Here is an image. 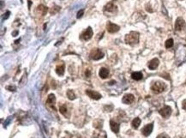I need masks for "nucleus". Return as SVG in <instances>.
<instances>
[{
    "label": "nucleus",
    "mask_w": 186,
    "mask_h": 138,
    "mask_svg": "<svg viewBox=\"0 0 186 138\" xmlns=\"http://www.w3.org/2000/svg\"><path fill=\"white\" fill-rule=\"evenodd\" d=\"M139 36L140 35H139L138 32L131 31L129 32V34L125 35L124 40H125V43L128 44V45L134 46V45H136L139 42Z\"/></svg>",
    "instance_id": "f257e3e1"
},
{
    "label": "nucleus",
    "mask_w": 186,
    "mask_h": 138,
    "mask_svg": "<svg viewBox=\"0 0 186 138\" xmlns=\"http://www.w3.org/2000/svg\"><path fill=\"white\" fill-rule=\"evenodd\" d=\"M103 12L105 16H114L117 13V5H115L113 3L109 2L104 6L103 9Z\"/></svg>",
    "instance_id": "f03ea898"
},
{
    "label": "nucleus",
    "mask_w": 186,
    "mask_h": 138,
    "mask_svg": "<svg viewBox=\"0 0 186 138\" xmlns=\"http://www.w3.org/2000/svg\"><path fill=\"white\" fill-rule=\"evenodd\" d=\"M166 89V85L164 82L160 81H154L151 85V90L153 91V93H156V94L164 92Z\"/></svg>",
    "instance_id": "7ed1b4c3"
},
{
    "label": "nucleus",
    "mask_w": 186,
    "mask_h": 138,
    "mask_svg": "<svg viewBox=\"0 0 186 138\" xmlns=\"http://www.w3.org/2000/svg\"><path fill=\"white\" fill-rule=\"evenodd\" d=\"M104 57V53L102 52V51H100V49L95 48L90 51V58L93 60H100Z\"/></svg>",
    "instance_id": "20e7f679"
},
{
    "label": "nucleus",
    "mask_w": 186,
    "mask_h": 138,
    "mask_svg": "<svg viewBox=\"0 0 186 138\" xmlns=\"http://www.w3.org/2000/svg\"><path fill=\"white\" fill-rule=\"evenodd\" d=\"M93 34H94L93 29H92L90 27H88V29H85L83 32L82 33L80 38H81L82 39H83V40H89V39L93 37Z\"/></svg>",
    "instance_id": "39448f33"
},
{
    "label": "nucleus",
    "mask_w": 186,
    "mask_h": 138,
    "mask_svg": "<svg viewBox=\"0 0 186 138\" xmlns=\"http://www.w3.org/2000/svg\"><path fill=\"white\" fill-rule=\"evenodd\" d=\"M171 108L169 106H165L164 107H162V108L159 111V113L161 114L162 116V118H168L169 117L171 116Z\"/></svg>",
    "instance_id": "423d86ee"
},
{
    "label": "nucleus",
    "mask_w": 186,
    "mask_h": 138,
    "mask_svg": "<svg viewBox=\"0 0 186 138\" xmlns=\"http://www.w3.org/2000/svg\"><path fill=\"white\" fill-rule=\"evenodd\" d=\"M186 27V23L182 17H178L175 22V29L177 31H181Z\"/></svg>",
    "instance_id": "0eeeda50"
},
{
    "label": "nucleus",
    "mask_w": 186,
    "mask_h": 138,
    "mask_svg": "<svg viewBox=\"0 0 186 138\" xmlns=\"http://www.w3.org/2000/svg\"><path fill=\"white\" fill-rule=\"evenodd\" d=\"M85 93H86V94L88 95V97H90L91 99L95 100H100V99H101V97H102L100 93H98L97 91H95V90L87 89Z\"/></svg>",
    "instance_id": "6e6552de"
},
{
    "label": "nucleus",
    "mask_w": 186,
    "mask_h": 138,
    "mask_svg": "<svg viewBox=\"0 0 186 138\" xmlns=\"http://www.w3.org/2000/svg\"><path fill=\"white\" fill-rule=\"evenodd\" d=\"M120 27L118 25L114 24V23H112L111 22H108L107 24V32H109L110 34H114V33H117V31H119Z\"/></svg>",
    "instance_id": "1a4fd4ad"
},
{
    "label": "nucleus",
    "mask_w": 186,
    "mask_h": 138,
    "mask_svg": "<svg viewBox=\"0 0 186 138\" xmlns=\"http://www.w3.org/2000/svg\"><path fill=\"white\" fill-rule=\"evenodd\" d=\"M55 103H56L55 94H53V93H51V94H49L48 97H47V100H46V105L50 106L51 108H52L54 111H56Z\"/></svg>",
    "instance_id": "9d476101"
},
{
    "label": "nucleus",
    "mask_w": 186,
    "mask_h": 138,
    "mask_svg": "<svg viewBox=\"0 0 186 138\" xmlns=\"http://www.w3.org/2000/svg\"><path fill=\"white\" fill-rule=\"evenodd\" d=\"M153 129H154V123H150L147 125L146 126L142 128V134L144 135V136H148L153 131Z\"/></svg>",
    "instance_id": "9b49d317"
},
{
    "label": "nucleus",
    "mask_w": 186,
    "mask_h": 138,
    "mask_svg": "<svg viewBox=\"0 0 186 138\" xmlns=\"http://www.w3.org/2000/svg\"><path fill=\"white\" fill-rule=\"evenodd\" d=\"M134 100H135V97H134V95L131 94V93H127V94H125L123 97V99H122V102H123L124 104L129 105V104H131V103H133Z\"/></svg>",
    "instance_id": "f8f14e48"
},
{
    "label": "nucleus",
    "mask_w": 186,
    "mask_h": 138,
    "mask_svg": "<svg viewBox=\"0 0 186 138\" xmlns=\"http://www.w3.org/2000/svg\"><path fill=\"white\" fill-rule=\"evenodd\" d=\"M47 10H48L47 7L41 4V5H39L36 8V10H35V14H36V15H38V16H44L46 14V12H47Z\"/></svg>",
    "instance_id": "ddd939ff"
},
{
    "label": "nucleus",
    "mask_w": 186,
    "mask_h": 138,
    "mask_svg": "<svg viewBox=\"0 0 186 138\" xmlns=\"http://www.w3.org/2000/svg\"><path fill=\"white\" fill-rule=\"evenodd\" d=\"M159 64H160L159 59L155 58H153L152 60H150V61L148 62V69H149V70L154 71V70H155L158 66H159Z\"/></svg>",
    "instance_id": "4468645a"
},
{
    "label": "nucleus",
    "mask_w": 186,
    "mask_h": 138,
    "mask_svg": "<svg viewBox=\"0 0 186 138\" xmlns=\"http://www.w3.org/2000/svg\"><path fill=\"white\" fill-rule=\"evenodd\" d=\"M110 127L111 130H112V132H114L115 134H117L119 132V129H120V125L118 123H117L116 121H114L113 119L110 121Z\"/></svg>",
    "instance_id": "2eb2a0df"
},
{
    "label": "nucleus",
    "mask_w": 186,
    "mask_h": 138,
    "mask_svg": "<svg viewBox=\"0 0 186 138\" xmlns=\"http://www.w3.org/2000/svg\"><path fill=\"white\" fill-rule=\"evenodd\" d=\"M103 123H104V121H103L102 119L97 118V119H95V120H94L93 126L95 129H97V130H101L103 127Z\"/></svg>",
    "instance_id": "dca6fc26"
},
{
    "label": "nucleus",
    "mask_w": 186,
    "mask_h": 138,
    "mask_svg": "<svg viewBox=\"0 0 186 138\" xmlns=\"http://www.w3.org/2000/svg\"><path fill=\"white\" fill-rule=\"evenodd\" d=\"M99 76L102 79H107L109 76V70L107 68H101L99 72Z\"/></svg>",
    "instance_id": "f3484780"
},
{
    "label": "nucleus",
    "mask_w": 186,
    "mask_h": 138,
    "mask_svg": "<svg viewBox=\"0 0 186 138\" xmlns=\"http://www.w3.org/2000/svg\"><path fill=\"white\" fill-rule=\"evenodd\" d=\"M140 125H141V119L139 118H134L133 120H132V122H131V126H132L134 129H136V130L139 128Z\"/></svg>",
    "instance_id": "a211bd4d"
},
{
    "label": "nucleus",
    "mask_w": 186,
    "mask_h": 138,
    "mask_svg": "<svg viewBox=\"0 0 186 138\" xmlns=\"http://www.w3.org/2000/svg\"><path fill=\"white\" fill-rule=\"evenodd\" d=\"M131 77H132V79L136 81H140L142 79V72H134L131 75Z\"/></svg>",
    "instance_id": "6ab92c4d"
},
{
    "label": "nucleus",
    "mask_w": 186,
    "mask_h": 138,
    "mask_svg": "<svg viewBox=\"0 0 186 138\" xmlns=\"http://www.w3.org/2000/svg\"><path fill=\"white\" fill-rule=\"evenodd\" d=\"M59 112L64 117H67V118L69 117V113H68V108H67V106H65V105H62V106H60Z\"/></svg>",
    "instance_id": "aec40b11"
},
{
    "label": "nucleus",
    "mask_w": 186,
    "mask_h": 138,
    "mask_svg": "<svg viewBox=\"0 0 186 138\" xmlns=\"http://www.w3.org/2000/svg\"><path fill=\"white\" fill-rule=\"evenodd\" d=\"M56 73H57L58 76H63L64 74V65H58L57 68H56Z\"/></svg>",
    "instance_id": "412c9836"
},
{
    "label": "nucleus",
    "mask_w": 186,
    "mask_h": 138,
    "mask_svg": "<svg viewBox=\"0 0 186 138\" xmlns=\"http://www.w3.org/2000/svg\"><path fill=\"white\" fill-rule=\"evenodd\" d=\"M94 138H107V134H105V131L101 130V131H99L98 133L94 135Z\"/></svg>",
    "instance_id": "4be33fe9"
},
{
    "label": "nucleus",
    "mask_w": 186,
    "mask_h": 138,
    "mask_svg": "<svg viewBox=\"0 0 186 138\" xmlns=\"http://www.w3.org/2000/svg\"><path fill=\"white\" fill-rule=\"evenodd\" d=\"M67 97L69 98V100H73L76 99V94H75L74 92H73V90L69 89L67 91Z\"/></svg>",
    "instance_id": "5701e85b"
},
{
    "label": "nucleus",
    "mask_w": 186,
    "mask_h": 138,
    "mask_svg": "<svg viewBox=\"0 0 186 138\" xmlns=\"http://www.w3.org/2000/svg\"><path fill=\"white\" fill-rule=\"evenodd\" d=\"M166 48H171L173 46V39H168L166 41V44H165Z\"/></svg>",
    "instance_id": "b1692460"
},
{
    "label": "nucleus",
    "mask_w": 186,
    "mask_h": 138,
    "mask_svg": "<svg viewBox=\"0 0 186 138\" xmlns=\"http://www.w3.org/2000/svg\"><path fill=\"white\" fill-rule=\"evenodd\" d=\"M60 10V7H58V6H54L53 8H51V10H50V12L51 15H54V14H56L57 12H58V11Z\"/></svg>",
    "instance_id": "393cba45"
},
{
    "label": "nucleus",
    "mask_w": 186,
    "mask_h": 138,
    "mask_svg": "<svg viewBox=\"0 0 186 138\" xmlns=\"http://www.w3.org/2000/svg\"><path fill=\"white\" fill-rule=\"evenodd\" d=\"M104 108L105 110V112H112V109H113V106L112 105H107V106H104Z\"/></svg>",
    "instance_id": "a878e982"
},
{
    "label": "nucleus",
    "mask_w": 186,
    "mask_h": 138,
    "mask_svg": "<svg viewBox=\"0 0 186 138\" xmlns=\"http://www.w3.org/2000/svg\"><path fill=\"white\" fill-rule=\"evenodd\" d=\"M83 14H84V10H79L78 12H77V15H76V18H81L82 16H83Z\"/></svg>",
    "instance_id": "bb28decb"
},
{
    "label": "nucleus",
    "mask_w": 186,
    "mask_h": 138,
    "mask_svg": "<svg viewBox=\"0 0 186 138\" xmlns=\"http://www.w3.org/2000/svg\"><path fill=\"white\" fill-rule=\"evenodd\" d=\"M156 138H170L168 135H166V133H162V134H160Z\"/></svg>",
    "instance_id": "cd10ccee"
},
{
    "label": "nucleus",
    "mask_w": 186,
    "mask_h": 138,
    "mask_svg": "<svg viewBox=\"0 0 186 138\" xmlns=\"http://www.w3.org/2000/svg\"><path fill=\"white\" fill-rule=\"evenodd\" d=\"M6 88L9 91H15L16 90V87H14V86H8Z\"/></svg>",
    "instance_id": "c85d7f7f"
},
{
    "label": "nucleus",
    "mask_w": 186,
    "mask_h": 138,
    "mask_svg": "<svg viewBox=\"0 0 186 138\" xmlns=\"http://www.w3.org/2000/svg\"><path fill=\"white\" fill-rule=\"evenodd\" d=\"M85 75H86V76L87 77H90L91 76V71H90V70H86V71H85Z\"/></svg>",
    "instance_id": "c756f323"
},
{
    "label": "nucleus",
    "mask_w": 186,
    "mask_h": 138,
    "mask_svg": "<svg viewBox=\"0 0 186 138\" xmlns=\"http://www.w3.org/2000/svg\"><path fill=\"white\" fill-rule=\"evenodd\" d=\"M182 108L183 110H186V100H183V103H182Z\"/></svg>",
    "instance_id": "7c9ffc66"
},
{
    "label": "nucleus",
    "mask_w": 186,
    "mask_h": 138,
    "mask_svg": "<svg viewBox=\"0 0 186 138\" xmlns=\"http://www.w3.org/2000/svg\"><path fill=\"white\" fill-rule=\"evenodd\" d=\"M10 11H7V12L4 14V15H5V16H4V20H6L7 18H8L9 16H10Z\"/></svg>",
    "instance_id": "2f4dec72"
},
{
    "label": "nucleus",
    "mask_w": 186,
    "mask_h": 138,
    "mask_svg": "<svg viewBox=\"0 0 186 138\" xmlns=\"http://www.w3.org/2000/svg\"><path fill=\"white\" fill-rule=\"evenodd\" d=\"M16 34H18V31H15V32H13L12 35H13V36H16Z\"/></svg>",
    "instance_id": "473e14b6"
},
{
    "label": "nucleus",
    "mask_w": 186,
    "mask_h": 138,
    "mask_svg": "<svg viewBox=\"0 0 186 138\" xmlns=\"http://www.w3.org/2000/svg\"><path fill=\"white\" fill-rule=\"evenodd\" d=\"M115 82H116V81H111L110 82H109V85H113V84H114Z\"/></svg>",
    "instance_id": "72a5a7b5"
},
{
    "label": "nucleus",
    "mask_w": 186,
    "mask_h": 138,
    "mask_svg": "<svg viewBox=\"0 0 186 138\" xmlns=\"http://www.w3.org/2000/svg\"><path fill=\"white\" fill-rule=\"evenodd\" d=\"M30 6H31V1L29 0V10H30Z\"/></svg>",
    "instance_id": "f704fd0d"
},
{
    "label": "nucleus",
    "mask_w": 186,
    "mask_h": 138,
    "mask_svg": "<svg viewBox=\"0 0 186 138\" xmlns=\"http://www.w3.org/2000/svg\"><path fill=\"white\" fill-rule=\"evenodd\" d=\"M185 46H186V45H185Z\"/></svg>",
    "instance_id": "c9c22d12"
}]
</instances>
